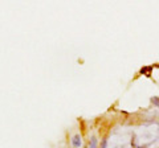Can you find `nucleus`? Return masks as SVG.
<instances>
[{"mask_svg": "<svg viewBox=\"0 0 159 148\" xmlns=\"http://www.w3.org/2000/svg\"><path fill=\"white\" fill-rule=\"evenodd\" d=\"M89 148H98V141L96 136H91L89 139Z\"/></svg>", "mask_w": 159, "mask_h": 148, "instance_id": "nucleus-2", "label": "nucleus"}, {"mask_svg": "<svg viewBox=\"0 0 159 148\" xmlns=\"http://www.w3.org/2000/svg\"><path fill=\"white\" fill-rule=\"evenodd\" d=\"M151 69H152L151 66H149V67H142V69H140V74H146L147 77H150V72H151Z\"/></svg>", "mask_w": 159, "mask_h": 148, "instance_id": "nucleus-3", "label": "nucleus"}, {"mask_svg": "<svg viewBox=\"0 0 159 148\" xmlns=\"http://www.w3.org/2000/svg\"><path fill=\"white\" fill-rule=\"evenodd\" d=\"M72 146L73 148H81L82 147V136L80 134H76L72 138Z\"/></svg>", "mask_w": 159, "mask_h": 148, "instance_id": "nucleus-1", "label": "nucleus"}, {"mask_svg": "<svg viewBox=\"0 0 159 148\" xmlns=\"http://www.w3.org/2000/svg\"><path fill=\"white\" fill-rule=\"evenodd\" d=\"M151 102H152L154 104H157V107L159 109V98H158V97H154V98L151 99Z\"/></svg>", "mask_w": 159, "mask_h": 148, "instance_id": "nucleus-4", "label": "nucleus"}, {"mask_svg": "<svg viewBox=\"0 0 159 148\" xmlns=\"http://www.w3.org/2000/svg\"><path fill=\"white\" fill-rule=\"evenodd\" d=\"M106 143H108V140H106V139H103L102 144H101V148H106Z\"/></svg>", "mask_w": 159, "mask_h": 148, "instance_id": "nucleus-5", "label": "nucleus"}]
</instances>
